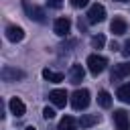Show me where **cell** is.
Wrapping results in <instances>:
<instances>
[{"label": "cell", "mask_w": 130, "mask_h": 130, "mask_svg": "<svg viewBox=\"0 0 130 130\" xmlns=\"http://www.w3.org/2000/svg\"><path fill=\"white\" fill-rule=\"evenodd\" d=\"M22 8H24V12H26V16L30 18V20H35V22H47V14H45V10L43 8H39V6H35V4H30L28 0H22Z\"/></svg>", "instance_id": "1"}, {"label": "cell", "mask_w": 130, "mask_h": 130, "mask_svg": "<svg viewBox=\"0 0 130 130\" xmlns=\"http://www.w3.org/2000/svg\"><path fill=\"white\" fill-rule=\"evenodd\" d=\"M106 65H108V59L102 57V55H98V53H93V55L87 57V69H89L91 75H100L106 69Z\"/></svg>", "instance_id": "2"}, {"label": "cell", "mask_w": 130, "mask_h": 130, "mask_svg": "<svg viewBox=\"0 0 130 130\" xmlns=\"http://www.w3.org/2000/svg\"><path fill=\"white\" fill-rule=\"evenodd\" d=\"M71 106H73V110H85L89 106V91L87 89H75L71 93Z\"/></svg>", "instance_id": "3"}, {"label": "cell", "mask_w": 130, "mask_h": 130, "mask_svg": "<svg viewBox=\"0 0 130 130\" xmlns=\"http://www.w3.org/2000/svg\"><path fill=\"white\" fill-rule=\"evenodd\" d=\"M85 16H87L89 24H98V22H102L106 18V8L102 4H93V6H89V10H87Z\"/></svg>", "instance_id": "4"}, {"label": "cell", "mask_w": 130, "mask_h": 130, "mask_svg": "<svg viewBox=\"0 0 130 130\" xmlns=\"http://www.w3.org/2000/svg\"><path fill=\"white\" fill-rule=\"evenodd\" d=\"M114 126L118 130H130V120L126 110H114Z\"/></svg>", "instance_id": "5"}, {"label": "cell", "mask_w": 130, "mask_h": 130, "mask_svg": "<svg viewBox=\"0 0 130 130\" xmlns=\"http://www.w3.org/2000/svg\"><path fill=\"white\" fill-rule=\"evenodd\" d=\"M130 75V63H116L112 69V81H120Z\"/></svg>", "instance_id": "6"}, {"label": "cell", "mask_w": 130, "mask_h": 130, "mask_svg": "<svg viewBox=\"0 0 130 130\" xmlns=\"http://www.w3.org/2000/svg\"><path fill=\"white\" fill-rule=\"evenodd\" d=\"M53 30H55V35H59V37H67L69 30H71V20H69V18H57L55 24H53Z\"/></svg>", "instance_id": "7"}, {"label": "cell", "mask_w": 130, "mask_h": 130, "mask_svg": "<svg viewBox=\"0 0 130 130\" xmlns=\"http://www.w3.org/2000/svg\"><path fill=\"white\" fill-rule=\"evenodd\" d=\"M83 77H85V69H83V65H79V63L71 65V71H69V81H71L73 85H79V83L83 81Z\"/></svg>", "instance_id": "8"}, {"label": "cell", "mask_w": 130, "mask_h": 130, "mask_svg": "<svg viewBox=\"0 0 130 130\" xmlns=\"http://www.w3.org/2000/svg\"><path fill=\"white\" fill-rule=\"evenodd\" d=\"M49 100L53 102L55 108H65V104H67V91L65 89H53L49 93Z\"/></svg>", "instance_id": "9"}, {"label": "cell", "mask_w": 130, "mask_h": 130, "mask_svg": "<svg viewBox=\"0 0 130 130\" xmlns=\"http://www.w3.org/2000/svg\"><path fill=\"white\" fill-rule=\"evenodd\" d=\"M6 39L12 41V43H18V41L24 39V30L20 26H16V24H8L6 26Z\"/></svg>", "instance_id": "10"}, {"label": "cell", "mask_w": 130, "mask_h": 130, "mask_svg": "<svg viewBox=\"0 0 130 130\" xmlns=\"http://www.w3.org/2000/svg\"><path fill=\"white\" fill-rule=\"evenodd\" d=\"M126 20L122 18V16H114V20L110 22V30L114 32V35H118V37H122V35H126Z\"/></svg>", "instance_id": "11"}, {"label": "cell", "mask_w": 130, "mask_h": 130, "mask_svg": "<svg viewBox=\"0 0 130 130\" xmlns=\"http://www.w3.org/2000/svg\"><path fill=\"white\" fill-rule=\"evenodd\" d=\"M2 79H4V81H16V79H24V71L14 69V67H4V69H2Z\"/></svg>", "instance_id": "12"}, {"label": "cell", "mask_w": 130, "mask_h": 130, "mask_svg": "<svg viewBox=\"0 0 130 130\" xmlns=\"http://www.w3.org/2000/svg\"><path fill=\"white\" fill-rule=\"evenodd\" d=\"M8 108H10V112L16 116V118H20V116H24V112H26V106L18 100V98H12L10 102H8Z\"/></svg>", "instance_id": "13"}, {"label": "cell", "mask_w": 130, "mask_h": 130, "mask_svg": "<svg viewBox=\"0 0 130 130\" xmlns=\"http://www.w3.org/2000/svg\"><path fill=\"white\" fill-rule=\"evenodd\" d=\"M100 122V116L98 114H83L81 118H79V126L81 128H91V126H95Z\"/></svg>", "instance_id": "14"}, {"label": "cell", "mask_w": 130, "mask_h": 130, "mask_svg": "<svg viewBox=\"0 0 130 130\" xmlns=\"http://www.w3.org/2000/svg\"><path fill=\"white\" fill-rule=\"evenodd\" d=\"M57 130H79V124L75 122V118L71 116H63L61 122H59V128Z\"/></svg>", "instance_id": "15"}, {"label": "cell", "mask_w": 130, "mask_h": 130, "mask_svg": "<svg viewBox=\"0 0 130 130\" xmlns=\"http://www.w3.org/2000/svg\"><path fill=\"white\" fill-rule=\"evenodd\" d=\"M116 95H118V100H120V102L130 104V83L120 85V87H118V91H116Z\"/></svg>", "instance_id": "16"}, {"label": "cell", "mask_w": 130, "mask_h": 130, "mask_svg": "<svg viewBox=\"0 0 130 130\" xmlns=\"http://www.w3.org/2000/svg\"><path fill=\"white\" fill-rule=\"evenodd\" d=\"M43 77L47 81H53V83L63 81V73H57V71H51V69H43Z\"/></svg>", "instance_id": "17"}, {"label": "cell", "mask_w": 130, "mask_h": 130, "mask_svg": "<svg viewBox=\"0 0 130 130\" xmlns=\"http://www.w3.org/2000/svg\"><path fill=\"white\" fill-rule=\"evenodd\" d=\"M98 102H100L102 108H110V106H112V95H110L106 89H102V91L98 93Z\"/></svg>", "instance_id": "18"}, {"label": "cell", "mask_w": 130, "mask_h": 130, "mask_svg": "<svg viewBox=\"0 0 130 130\" xmlns=\"http://www.w3.org/2000/svg\"><path fill=\"white\" fill-rule=\"evenodd\" d=\"M104 45H106V37L104 35H93L91 37V47L93 49H102Z\"/></svg>", "instance_id": "19"}, {"label": "cell", "mask_w": 130, "mask_h": 130, "mask_svg": "<svg viewBox=\"0 0 130 130\" xmlns=\"http://www.w3.org/2000/svg\"><path fill=\"white\" fill-rule=\"evenodd\" d=\"M43 116H45V118H47V120H51V118H55V110H53V108H49V106H47V108H45V110H43Z\"/></svg>", "instance_id": "20"}, {"label": "cell", "mask_w": 130, "mask_h": 130, "mask_svg": "<svg viewBox=\"0 0 130 130\" xmlns=\"http://www.w3.org/2000/svg\"><path fill=\"white\" fill-rule=\"evenodd\" d=\"M87 2H89V0H71V6H75V8H83V6H87Z\"/></svg>", "instance_id": "21"}, {"label": "cell", "mask_w": 130, "mask_h": 130, "mask_svg": "<svg viewBox=\"0 0 130 130\" xmlns=\"http://www.w3.org/2000/svg\"><path fill=\"white\" fill-rule=\"evenodd\" d=\"M47 4H49V8H61L63 6V0H49Z\"/></svg>", "instance_id": "22"}, {"label": "cell", "mask_w": 130, "mask_h": 130, "mask_svg": "<svg viewBox=\"0 0 130 130\" xmlns=\"http://www.w3.org/2000/svg\"><path fill=\"white\" fill-rule=\"evenodd\" d=\"M122 55H130V41H126V45H124V49H122Z\"/></svg>", "instance_id": "23"}, {"label": "cell", "mask_w": 130, "mask_h": 130, "mask_svg": "<svg viewBox=\"0 0 130 130\" xmlns=\"http://www.w3.org/2000/svg\"><path fill=\"white\" fill-rule=\"evenodd\" d=\"M110 49H112V51H116V49H120V47H118V43H114V41H112V43H110Z\"/></svg>", "instance_id": "24"}, {"label": "cell", "mask_w": 130, "mask_h": 130, "mask_svg": "<svg viewBox=\"0 0 130 130\" xmlns=\"http://www.w3.org/2000/svg\"><path fill=\"white\" fill-rule=\"evenodd\" d=\"M26 130H35V128H32V126H28V128H26Z\"/></svg>", "instance_id": "25"}, {"label": "cell", "mask_w": 130, "mask_h": 130, "mask_svg": "<svg viewBox=\"0 0 130 130\" xmlns=\"http://www.w3.org/2000/svg\"><path fill=\"white\" fill-rule=\"evenodd\" d=\"M116 2H128V0H116Z\"/></svg>", "instance_id": "26"}]
</instances>
